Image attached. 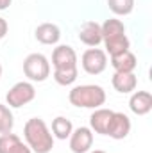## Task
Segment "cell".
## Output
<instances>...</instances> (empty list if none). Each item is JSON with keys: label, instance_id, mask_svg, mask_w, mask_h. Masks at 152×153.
Listing matches in <instances>:
<instances>
[{"label": "cell", "instance_id": "6da1fadb", "mask_svg": "<svg viewBox=\"0 0 152 153\" xmlns=\"http://www.w3.org/2000/svg\"><path fill=\"white\" fill-rule=\"evenodd\" d=\"M23 137L32 153H50L54 148V135L47 123L39 117H31L23 126Z\"/></svg>", "mask_w": 152, "mask_h": 153}, {"label": "cell", "instance_id": "7a4b0ae2", "mask_svg": "<svg viewBox=\"0 0 152 153\" xmlns=\"http://www.w3.org/2000/svg\"><path fill=\"white\" fill-rule=\"evenodd\" d=\"M68 100L72 105H75L79 109H99L106 103V91L104 87L95 85V84L75 85L70 91Z\"/></svg>", "mask_w": 152, "mask_h": 153}, {"label": "cell", "instance_id": "3957f363", "mask_svg": "<svg viewBox=\"0 0 152 153\" xmlns=\"http://www.w3.org/2000/svg\"><path fill=\"white\" fill-rule=\"evenodd\" d=\"M23 73L31 82H45L50 76V62L43 53H31L23 61Z\"/></svg>", "mask_w": 152, "mask_h": 153}, {"label": "cell", "instance_id": "277c9868", "mask_svg": "<svg viewBox=\"0 0 152 153\" xmlns=\"http://www.w3.org/2000/svg\"><path fill=\"white\" fill-rule=\"evenodd\" d=\"M34 98H36V89H34V85L31 82H18L5 94V102L13 109H20V107L27 105Z\"/></svg>", "mask_w": 152, "mask_h": 153}, {"label": "cell", "instance_id": "5b68a950", "mask_svg": "<svg viewBox=\"0 0 152 153\" xmlns=\"http://www.w3.org/2000/svg\"><path fill=\"white\" fill-rule=\"evenodd\" d=\"M81 64L82 70L90 75H100L106 68H108V53L97 46L88 48L82 57H81Z\"/></svg>", "mask_w": 152, "mask_h": 153}, {"label": "cell", "instance_id": "8992f818", "mask_svg": "<svg viewBox=\"0 0 152 153\" xmlns=\"http://www.w3.org/2000/svg\"><path fill=\"white\" fill-rule=\"evenodd\" d=\"M52 66H54V70L77 68V52L68 45L56 46L52 52Z\"/></svg>", "mask_w": 152, "mask_h": 153}, {"label": "cell", "instance_id": "52a82bcc", "mask_svg": "<svg viewBox=\"0 0 152 153\" xmlns=\"http://www.w3.org/2000/svg\"><path fill=\"white\" fill-rule=\"evenodd\" d=\"M93 146V130L88 126H79L70 135L72 153H88Z\"/></svg>", "mask_w": 152, "mask_h": 153}, {"label": "cell", "instance_id": "ba28073f", "mask_svg": "<svg viewBox=\"0 0 152 153\" xmlns=\"http://www.w3.org/2000/svg\"><path fill=\"white\" fill-rule=\"evenodd\" d=\"M129 132H131V119L123 112H113L106 135H109L111 139H116V141H122L129 135Z\"/></svg>", "mask_w": 152, "mask_h": 153}, {"label": "cell", "instance_id": "9c48e42d", "mask_svg": "<svg viewBox=\"0 0 152 153\" xmlns=\"http://www.w3.org/2000/svg\"><path fill=\"white\" fill-rule=\"evenodd\" d=\"M79 39L86 45V46H99L102 43V30H100V25L93 20L82 23V27L79 29Z\"/></svg>", "mask_w": 152, "mask_h": 153}, {"label": "cell", "instance_id": "30bf717a", "mask_svg": "<svg viewBox=\"0 0 152 153\" xmlns=\"http://www.w3.org/2000/svg\"><path fill=\"white\" fill-rule=\"evenodd\" d=\"M129 107L136 116H145L152 111V94L149 91H136L131 94Z\"/></svg>", "mask_w": 152, "mask_h": 153}, {"label": "cell", "instance_id": "8fae6325", "mask_svg": "<svg viewBox=\"0 0 152 153\" xmlns=\"http://www.w3.org/2000/svg\"><path fill=\"white\" fill-rule=\"evenodd\" d=\"M0 153H32L16 134H0Z\"/></svg>", "mask_w": 152, "mask_h": 153}, {"label": "cell", "instance_id": "7c38bea8", "mask_svg": "<svg viewBox=\"0 0 152 153\" xmlns=\"http://www.w3.org/2000/svg\"><path fill=\"white\" fill-rule=\"evenodd\" d=\"M34 36L41 45H56L61 39V29L56 23H41L36 27Z\"/></svg>", "mask_w": 152, "mask_h": 153}, {"label": "cell", "instance_id": "4fadbf2b", "mask_svg": "<svg viewBox=\"0 0 152 153\" xmlns=\"http://www.w3.org/2000/svg\"><path fill=\"white\" fill-rule=\"evenodd\" d=\"M111 66L114 68V71H120V73H134L138 61H136V55L131 50H127L123 53L111 57Z\"/></svg>", "mask_w": 152, "mask_h": 153}, {"label": "cell", "instance_id": "5bb4252c", "mask_svg": "<svg viewBox=\"0 0 152 153\" xmlns=\"http://www.w3.org/2000/svg\"><path fill=\"white\" fill-rule=\"evenodd\" d=\"M113 112H114V111H111V109H102V107L95 109V111H93V114L90 116V126H91V130H95L97 134L106 135Z\"/></svg>", "mask_w": 152, "mask_h": 153}, {"label": "cell", "instance_id": "9a60e30c", "mask_svg": "<svg viewBox=\"0 0 152 153\" xmlns=\"http://www.w3.org/2000/svg\"><path fill=\"white\" fill-rule=\"evenodd\" d=\"M111 84H113V87L118 93L129 94V93H132L136 89L138 76L134 75V73H120V71H114L113 78H111Z\"/></svg>", "mask_w": 152, "mask_h": 153}, {"label": "cell", "instance_id": "2e32d148", "mask_svg": "<svg viewBox=\"0 0 152 153\" xmlns=\"http://www.w3.org/2000/svg\"><path fill=\"white\" fill-rule=\"evenodd\" d=\"M74 132V125L70 119H66L65 116H57L54 121H52V135L59 141H65L72 135Z\"/></svg>", "mask_w": 152, "mask_h": 153}, {"label": "cell", "instance_id": "e0dca14e", "mask_svg": "<svg viewBox=\"0 0 152 153\" xmlns=\"http://www.w3.org/2000/svg\"><path fill=\"white\" fill-rule=\"evenodd\" d=\"M102 43L106 45V53H109L111 57H113V55H118V53L127 52L129 46H131V41H129V38H127L125 34L116 36V38H111V39H104Z\"/></svg>", "mask_w": 152, "mask_h": 153}, {"label": "cell", "instance_id": "ac0fdd59", "mask_svg": "<svg viewBox=\"0 0 152 153\" xmlns=\"http://www.w3.org/2000/svg\"><path fill=\"white\" fill-rule=\"evenodd\" d=\"M100 30H102V41H104V39H111V38H116V36L125 34V25H123L122 20L109 18V20H106V22L100 25Z\"/></svg>", "mask_w": 152, "mask_h": 153}, {"label": "cell", "instance_id": "d6986e66", "mask_svg": "<svg viewBox=\"0 0 152 153\" xmlns=\"http://www.w3.org/2000/svg\"><path fill=\"white\" fill-rule=\"evenodd\" d=\"M109 9L118 16H127L134 9V0H108Z\"/></svg>", "mask_w": 152, "mask_h": 153}, {"label": "cell", "instance_id": "ffe728a7", "mask_svg": "<svg viewBox=\"0 0 152 153\" xmlns=\"http://www.w3.org/2000/svg\"><path fill=\"white\" fill-rule=\"evenodd\" d=\"M79 70L77 68H70V70H54V80L59 85H72L77 80Z\"/></svg>", "mask_w": 152, "mask_h": 153}, {"label": "cell", "instance_id": "44dd1931", "mask_svg": "<svg viewBox=\"0 0 152 153\" xmlns=\"http://www.w3.org/2000/svg\"><path fill=\"white\" fill-rule=\"evenodd\" d=\"M13 125H14V117L11 109L0 103V134H9L13 130Z\"/></svg>", "mask_w": 152, "mask_h": 153}, {"label": "cell", "instance_id": "7402d4cb", "mask_svg": "<svg viewBox=\"0 0 152 153\" xmlns=\"http://www.w3.org/2000/svg\"><path fill=\"white\" fill-rule=\"evenodd\" d=\"M7 29H9V27H7V22H5L4 18H0V39L7 34Z\"/></svg>", "mask_w": 152, "mask_h": 153}, {"label": "cell", "instance_id": "603a6c76", "mask_svg": "<svg viewBox=\"0 0 152 153\" xmlns=\"http://www.w3.org/2000/svg\"><path fill=\"white\" fill-rule=\"evenodd\" d=\"M11 2H13V0H0V11L7 9V7L11 5Z\"/></svg>", "mask_w": 152, "mask_h": 153}, {"label": "cell", "instance_id": "cb8c5ba5", "mask_svg": "<svg viewBox=\"0 0 152 153\" xmlns=\"http://www.w3.org/2000/svg\"><path fill=\"white\" fill-rule=\"evenodd\" d=\"M90 153H106L104 150H95V152H90Z\"/></svg>", "mask_w": 152, "mask_h": 153}, {"label": "cell", "instance_id": "d4e9b609", "mask_svg": "<svg viewBox=\"0 0 152 153\" xmlns=\"http://www.w3.org/2000/svg\"><path fill=\"white\" fill-rule=\"evenodd\" d=\"M0 76H2V64H0Z\"/></svg>", "mask_w": 152, "mask_h": 153}]
</instances>
